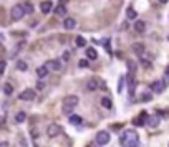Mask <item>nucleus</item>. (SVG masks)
<instances>
[{
    "label": "nucleus",
    "instance_id": "1",
    "mask_svg": "<svg viewBox=\"0 0 169 147\" xmlns=\"http://www.w3.org/2000/svg\"><path fill=\"white\" fill-rule=\"evenodd\" d=\"M138 142H139V136L134 129H126L119 136V144L123 147H138Z\"/></svg>",
    "mask_w": 169,
    "mask_h": 147
},
{
    "label": "nucleus",
    "instance_id": "2",
    "mask_svg": "<svg viewBox=\"0 0 169 147\" xmlns=\"http://www.w3.org/2000/svg\"><path fill=\"white\" fill-rule=\"evenodd\" d=\"M23 15H25V12H23L22 5H13V8L10 10V17H12V20H15V22L22 20Z\"/></svg>",
    "mask_w": 169,
    "mask_h": 147
},
{
    "label": "nucleus",
    "instance_id": "3",
    "mask_svg": "<svg viewBox=\"0 0 169 147\" xmlns=\"http://www.w3.org/2000/svg\"><path fill=\"white\" fill-rule=\"evenodd\" d=\"M96 144L98 146H106V144L111 140V136H109V132H106V131H100V132L96 134Z\"/></svg>",
    "mask_w": 169,
    "mask_h": 147
},
{
    "label": "nucleus",
    "instance_id": "4",
    "mask_svg": "<svg viewBox=\"0 0 169 147\" xmlns=\"http://www.w3.org/2000/svg\"><path fill=\"white\" fill-rule=\"evenodd\" d=\"M60 132H61L60 124H55V122H53V124H50V126L47 127V136H48V137H57Z\"/></svg>",
    "mask_w": 169,
    "mask_h": 147
},
{
    "label": "nucleus",
    "instance_id": "5",
    "mask_svg": "<svg viewBox=\"0 0 169 147\" xmlns=\"http://www.w3.org/2000/svg\"><path fill=\"white\" fill-rule=\"evenodd\" d=\"M78 96H75V94H71V96H66L65 99H63V106H68V108H75L76 104H78Z\"/></svg>",
    "mask_w": 169,
    "mask_h": 147
},
{
    "label": "nucleus",
    "instance_id": "6",
    "mask_svg": "<svg viewBox=\"0 0 169 147\" xmlns=\"http://www.w3.org/2000/svg\"><path fill=\"white\" fill-rule=\"evenodd\" d=\"M33 98H35V91L33 89H25V91H22V93H20V99L22 101H32Z\"/></svg>",
    "mask_w": 169,
    "mask_h": 147
},
{
    "label": "nucleus",
    "instance_id": "7",
    "mask_svg": "<svg viewBox=\"0 0 169 147\" xmlns=\"http://www.w3.org/2000/svg\"><path fill=\"white\" fill-rule=\"evenodd\" d=\"M51 8H53V4H51L50 0H45V2H42L40 4V10H42V13H50L51 12Z\"/></svg>",
    "mask_w": 169,
    "mask_h": 147
},
{
    "label": "nucleus",
    "instance_id": "8",
    "mask_svg": "<svg viewBox=\"0 0 169 147\" xmlns=\"http://www.w3.org/2000/svg\"><path fill=\"white\" fill-rule=\"evenodd\" d=\"M146 124L149 126V127H158V126H159V116L158 114H156V116H147Z\"/></svg>",
    "mask_w": 169,
    "mask_h": 147
},
{
    "label": "nucleus",
    "instance_id": "9",
    "mask_svg": "<svg viewBox=\"0 0 169 147\" xmlns=\"http://www.w3.org/2000/svg\"><path fill=\"white\" fill-rule=\"evenodd\" d=\"M146 119H147V114H146V112H141L138 117L133 119V124L134 126H144V124H146Z\"/></svg>",
    "mask_w": 169,
    "mask_h": 147
},
{
    "label": "nucleus",
    "instance_id": "10",
    "mask_svg": "<svg viewBox=\"0 0 169 147\" xmlns=\"http://www.w3.org/2000/svg\"><path fill=\"white\" fill-rule=\"evenodd\" d=\"M164 88H166L164 81H154L151 84V89L154 91V93H162V91H164Z\"/></svg>",
    "mask_w": 169,
    "mask_h": 147
},
{
    "label": "nucleus",
    "instance_id": "11",
    "mask_svg": "<svg viewBox=\"0 0 169 147\" xmlns=\"http://www.w3.org/2000/svg\"><path fill=\"white\" fill-rule=\"evenodd\" d=\"M134 30H136L138 33H144L146 32V23H144L143 20H136V22H134Z\"/></svg>",
    "mask_w": 169,
    "mask_h": 147
},
{
    "label": "nucleus",
    "instance_id": "12",
    "mask_svg": "<svg viewBox=\"0 0 169 147\" xmlns=\"http://www.w3.org/2000/svg\"><path fill=\"white\" fill-rule=\"evenodd\" d=\"M75 25H76L75 18H65V20H63V28H65V30H71V28H75Z\"/></svg>",
    "mask_w": 169,
    "mask_h": 147
},
{
    "label": "nucleus",
    "instance_id": "13",
    "mask_svg": "<svg viewBox=\"0 0 169 147\" xmlns=\"http://www.w3.org/2000/svg\"><path fill=\"white\" fill-rule=\"evenodd\" d=\"M128 88H130V93H131V96H133L134 89H136V81H134V76L133 75L128 76Z\"/></svg>",
    "mask_w": 169,
    "mask_h": 147
},
{
    "label": "nucleus",
    "instance_id": "14",
    "mask_svg": "<svg viewBox=\"0 0 169 147\" xmlns=\"http://www.w3.org/2000/svg\"><path fill=\"white\" fill-rule=\"evenodd\" d=\"M45 66H47L48 69H55V71H58V69L61 68L60 61H57V60H51V61H48V63H47Z\"/></svg>",
    "mask_w": 169,
    "mask_h": 147
},
{
    "label": "nucleus",
    "instance_id": "15",
    "mask_svg": "<svg viewBox=\"0 0 169 147\" xmlns=\"http://www.w3.org/2000/svg\"><path fill=\"white\" fill-rule=\"evenodd\" d=\"M48 73H50V71H48L47 66H38V68H36V76H38L40 79L45 78V76H48Z\"/></svg>",
    "mask_w": 169,
    "mask_h": 147
},
{
    "label": "nucleus",
    "instance_id": "16",
    "mask_svg": "<svg viewBox=\"0 0 169 147\" xmlns=\"http://www.w3.org/2000/svg\"><path fill=\"white\" fill-rule=\"evenodd\" d=\"M53 13L58 15V17H65V15H66V7H65V5H58V7L53 10Z\"/></svg>",
    "mask_w": 169,
    "mask_h": 147
},
{
    "label": "nucleus",
    "instance_id": "17",
    "mask_svg": "<svg viewBox=\"0 0 169 147\" xmlns=\"http://www.w3.org/2000/svg\"><path fill=\"white\" fill-rule=\"evenodd\" d=\"M86 58L88 60H96L98 58V51L95 48H86Z\"/></svg>",
    "mask_w": 169,
    "mask_h": 147
},
{
    "label": "nucleus",
    "instance_id": "18",
    "mask_svg": "<svg viewBox=\"0 0 169 147\" xmlns=\"http://www.w3.org/2000/svg\"><path fill=\"white\" fill-rule=\"evenodd\" d=\"M133 51L136 55H143L144 53V45L143 43H134L133 45Z\"/></svg>",
    "mask_w": 169,
    "mask_h": 147
},
{
    "label": "nucleus",
    "instance_id": "19",
    "mask_svg": "<svg viewBox=\"0 0 169 147\" xmlns=\"http://www.w3.org/2000/svg\"><path fill=\"white\" fill-rule=\"evenodd\" d=\"M138 17V13H136V10H134L133 7H130L128 10H126V18L128 20H133V18H136Z\"/></svg>",
    "mask_w": 169,
    "mask_h": 147
},
{
    "label": "nucleus",
    "instance_id": "20",
    "mask_svg": "<svg viewBox=\"0 0 169 147\" xmlns=\"http://www.w3.org/2000/svg\"><path fill=\"white\" fill-rule=\"evenodd\" d=\"M81 122H83V119L80 117V116H75V114H71V116H70V124L78 126V124H81Z\"/></svg>",
    "mask_w": 169,
    "mask_h": 147
},
{
    "label": "nucleus",
    "instance_id": "21",
    "mask_svg": "<svg viewBox=\"0 0 169 147\" xmlns=\"http://www.w3.org/2000/svg\"><path fill=\"white\" fill-rule=\"evenodd\" d=\"M101 106H103V108H106V109H109L113 106V103H111V99H109L108 96H104L103 99H101Z\"/></svg>",
    "mask_w": 169,
    "mask_h": 147
},
{
    "label": "nucleus",
    "instance_id": "22",
    "mask_svg": "<svg viewBox=\"0 0 169 147\" xmlns=\"http://www.w3.org/2000/svg\"><path fill=\"white\" fill-rule=\"evenodd\" d=\"M75 43H76V47H78V48H83L85 45H86V40L83 38V36H76V38H75Z\"/></svg>",
    "mask_w": 169,
    "mask_h": 147
},
{
    "label": "nucleus",
    "instance_id": "23",
    "mask_svg": "<svg viewBox=\"0 0 169 147\" xmlns=\"http://www.w3.org/2000/svg\"><path fill=\"white\" fill-rule=\"evenodd\" d=\"M25 119H27V114H25V112H23V111H20V112H18L17 116H15V121H17L18 124H22V122L25 121Z\"/></svg>",
    "mask_w": 169,
    "mask_h": 147
},
{
    "label": "nucleus",
    "instance_id": "24",
    "mask_svg": "<svg viewBox=\"0 0 169 147\" xmlns=\"http://www.w3.org/2000/svg\"><path fill=\"white\" fill-rule=\"evenodd\" d=\"M98 84H96V78H93V79H90L88 81V89H91V91H95V89H98Z\"/></svg>",
    "mask_w": 169,
    "mask_h": 147
},
{
    "label": "nucleus",
    "instance_id": "25",
    "mask_svg": "<svg viewBox=\"0 0 169 147\" xmlns=\"http://www.w3.org/2000/svg\"><path fill=\"white\" fill-rule=\"evenodd\" d=\"M4 93L7 94V96H10V94L13 93V88H12L10 83H5V84H4Z\"/></svg>",
    "mask_w": 169,
    "mask_h": 147
},
{
    "label": "nucleus",
    "instance_id": "26",
    "mask_svg": "<svg viewBox=\"0 0 169 147\" xmlns=\"http://www.w3.org/2000/svg\"><path fill=\"white\" fill-rule=\"evenodd\" d=\"M128 69H130V75L134 76V73H136V63H133V61H128Z\"/></svg>",
    "mask_w": 169,
    "mask_h": 147
},
{
    "label": "nucleus",
    "instance_id": "27",
    "mask_svg": "<svg viewBox=\"0 0 169 147\" xmlns=\"http://www.w3.org/2000/svg\"><path fill=\"white\" fill-rule=\"evenodd\" d=\"M22 7H23V12H25V13H33V5L32 4H23Z\"/></svg>",
    "mask_w": 169,
    "mask_h": 147
},
{
    "label": "nucleus",
    "instance_id": "28",
    "mask_svg": "<svg viewBox=\"0 0 169 147\" xmlns=\"http://www.w3.org/2000/svg\"><path fill=\"white\" fill-rule=\"evenodd\" d=\"M124 76H119V81H118V93H121L123 88H124Z\"/></svg>",
    "mask_w": 169,
    "mask_h": 147
},
{
    "label": "nucleus",
    "instance_id": "29",
    "mask_svg": "<svg viewBox=\"0 0 169 147\" xmlns=\"http://www.w3.org/2000/svg\"><path fill=\"white\" fill-rule=\"evenodd\" d=\"M17 68L20 69V71H27V63H25V61H22V60H20V61L17 63Z\"/></svg>",
    "mask_w": 169,
    "mask_h": 147
},
{
    "label": "nucleus",
    "instance_id": "30",
    "mask_svg": "<svg viewBox=\"0 0 169 147\" xmlns=\"http://www.w3.org/2000/svg\"><path fill=\"white\" fill-rule=\"evenodd\" d=\"M141 101H143V103L151 101V93H143V96H141Z\"/></svg>",
    "mask_w": 169,
    "mask_h": 147
},
{
    "label": "nucleus",
    "instance_id": "31",
    "mask_svg": "<svg viewBox=\"0 0 169 147\" xmlns=\"http://www.w3.org/2000/svg\"><path fill=\"white\" fill-rule=\"evenodd\" d=\"M73 109H75V108H68V106H63V112H65V114H68V116H71Z\"/></svg>",
    "mask_w": 169,
    "mask_h": 147
},
{
    "label": "nucleus",
    "instance_id": "32",
    "mask_svg": "<svg viewBox=\"0 0 169 147\" xmlns=\"http://www.w3.org/2000/svg\"><path fill=\"white\" fill-rule=\"evenodd\" d=\"M78 66H80V68H86V66H88V61L86 60H80Z\"/></svg>",
    "mask_w": 169,
    "mask_h": 147
},
{
    "label": "nucleus",
    "instance_id": "33",
    "mask_svg": "<svg viewBox=\"0 0 169 147\" xmlns=\"http://www.w3.org/2000/svg\"><path fill=\"white\" fill-rule=\"evenodd\" d=\"M5 66H7V63H5V61H0V75L5 71Z\"/></svg>",
    "mask_w": 169,
    "mask_h": 147
},
{
    "label": "nucleus",
    "instance_id": "34",
    "mask_svg": "<svg viewBox=\"0 0 169 147\" xmlns=\"http://www.w3.org/2000/svg\"><path fill=\"white\" fill-rule=\"evenodd\" d=\"M61 58H63L65 61H68V60H70V51H68V50H66V51H63V56H61Z\"/></svg>",
    "mask_w": 169,
    "mask_h": 147
},
{
    "label": "nucleus",
    "instance_id": "35",
    "mask_svg": "<svg viewBox=\"0 0 169 147\" xmlns=\"http://www.w3.org/2000/svg\"><path fill=\"white\" fill-rule=\"evenodd\" d=\"M43 88H45V83L43 81H38V83H36V89H43Z\"/></svg>",
    "mask_w": 169,
    "mask_h": 147
},
{
    "label": "nucleus",
    "instance_id": "36",
    "mask_svg": "<svg viewBox=\"0 0 169 147\" xmlns=\"http://www.w3.org/2000/svg\"><path fill=\"white\" fill-rule=\"evenodd\" d=\"M168 83H169V73H166V76H164V84L168 86Z\"/></svg>",
    "mask_w": 169,
    "mask_h": 147
},
{
    "label": "nucleus",
    "instance_id": "37",
    "mask_svg": "<svg viewBox=\"0 0 169 147\" xmlns=\"http://www.w3.org/2000/svg\"><path fill=\"white\" fill-rule=\"evenodd\" d=\"M0 147H8V142H5V140L4 142H0Z\"/></svg>",
    "mask_w": 169,
    "mask_h": 147
},
{
    "label": "nucleus",
    "instance_id": "38",
    "mask_svg": "<svg viewBox=\"0 0 169 147\" xmlns=\"http://www.w3.org/2000/svg\"><path fill=\"white\" fill-rule=\"evenodd\" d=\"M66 4H68V0H60V5H65L66 7Z\"/></svg>",
    "mask_w": 169,
    "mask_h": 147
},
{
    "label": "nucleus",
    "instance_id": "39",
    "mask_svg": "<svg viewBox=\"0 0 169 147\" xmlns=\"http://www.w3.org/2000/svg\"><path fill=\"white\" fill-rule=\"evenodd\" d=\"M159 2H161V4H166V2H168V0H159Z\"/></svg>",
    "mask_w": 169,
    "mask_h": 147
},
{
    "label": "nucleus",
    "instance_id": "40",
    "mask_svg": "<svg viewBox=\"0 0 169 147\" xmlns=\"http://www.w3.org/2000/svg\"><path fill=\"white\" fill-rule=\"evenodd\" d=\"M166 73H169V66H168V69H166Z\"/></svg>",
    "mask_w": 169,
    "mask_h": 147
},
{
    "label": "nucleus",
    "instance_id": "41",
    "mask_svg": "<svg viewBox=\"0 0 169 147\" xmlns=\"http://www.w3.org/2000/svg\"><path fill=\"white\" fill-rule=\"evenodd\" d=\"M168 41H169V35H168Z\"/></svg>",
    "mask_w": 169,
    "mask_h": 147
}]
</instances>
